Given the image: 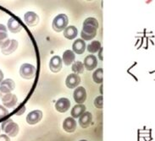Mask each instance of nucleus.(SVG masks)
Instances as JSON below:
<instances>
[{
  "label": "nucleus",
  "instance_id": "obj_1",
  "mask_svg": "<svg viewBox=\"0 0 155 141\" xmlns=\"http://www.w3.org/2000/svg\"><path fill=\"white\" fill-rule=\"evenodd\" d=\"M98 28V21L93 17L87 18L83 22L81 37L83 41H90L96 37Z\"/></svg>",
  "mask_w": 155,
  "mask_h": 141
},
{
  "label": "nucleus",
  "instance_id": "obj_2",
  "mask_svg": "<svg viewBox=\"0 0 155 141\" xmlns=\"http://www.w3.org/2000/svg\"><path fill=\"white\" fill-rule=\"evenodd\" d=\"M68 23H69V19L67 15L64 14H59L54 19L52 26L54 31L60 32L64 30V29L67 27Z\"/></svg>",
  "mask_w": 155,
  "mask_h": 141
},
{
  "label": "nucleus",
  "instance_id": "obj_3",
  "mask_svg": "<svg viewBox=\"0 0 155 141\" xmlns=\"http://www.w3.org/2000/svg\"><path fill=\"white\" fill-rule=\"evenodd\" d=\"M2 130H4L8 137H15L19 133V126L9 118L2 123Z\"/></svg>",
  "mask_w": 155,
  "mask_h": 141
},
{
  "label": "nucleus",
  "instance_id": "obj_4",
  "mask_svg": "<svg viewBox=\"0 0 155 141\" xmlns=\"http://www.w3.org/2000/svg\"><path fill=\"white\" fill-rule=\"evenodd\" d=\"M36 75V68L32 64L30 63H24L21 66L20 69V75L21 78L25 79H34Z\"/></svg>",
  "mask_w": 155,
  "mask_h": 141
},
{
  "label": "nucleus",
  "instance_id": "obj_5",
  "mask_svg": "<svg viewBox=\"0 0 155 141\" xmlns=\"http://www.w3.org/2000/svg\"><path fill=\"white\" fill-rule=\"evenodd\" d=\"M15 88V81L11 79H6L2 81L0 84V97H2L4 95L9 94L13 91Z\"/></svg>",
  "mask_w": 155,
  "mask_h": 141
},
{
  "label": "nucleus",
  "instance_id": "obj_6",
  "mask_svg": "<svg viewBox=\"0 0 155 141\" xmlns=\"http://www.w3.org/2000/svg\"><path fill=\"white\" fill-rule=\"evenodd\" d=\"M2 100V102L4 104V106L7 108H13L16 106L18 98L15 95H14L12 93L6 94L4 95L2 97H0Z\"/></svg>",
  "mask_w": 155,
  "mask_h": 141
},
{
  "label": "nucleus",
  "instance_id": "obj_7",
  "mask_svg": "<svg viewBox=\"0 0 155 141\" xmlns=\"http://www.w3.org/2000/svg\"><path fill=\"white\" fill-rule=\"evenodd\" d=\"M43 114L42 111L40 110H34L31 112L26 117V122L30 125L37 124L40 121L42 120Z\"/></svg>",
  "mask_w": 155,
  "mask_h": 141
},
{
  "label": "nucleus",
  "instance_id": "obj_8",
  "mask_svg": "<svg viewBox=\"0 0 155 141\" xmlns=\"http://www.w3.org/2000/svg\"><path fill=\"white\" fill-rule=\"evenodd\" d=\"M70 107H71V101L65 97L59 98L55 103V109L61 113L67 112Z\"/></svg>",
  "mask_w": 155,
  "mask_h": 141
},
{
  "label": "nucleus",
  "instance_id": "obj_9",
  "mask_svg": "<svg viewBox=\"0 0 155 141\" xmlns=\"http://www.w3.org/2000/svg\"><path fill=\"white\" fill-rule=\"evenodd\" d=\"M73 97L76 103L78 104H83L86 100H87V91L86 89L82 86L77 87L74 91Z\"/></svg>",
  "mask_w": 155,
  "mask_h": 141
},
{
  "label": "nucleus",
  "instance_id": "obj_10",
  "mask_svg": "<svg viewBox=\"0 0 155 141\" xmlns=\"http://www.w3.org/2000/svg\"><path fill=\"white\" fill-rule=\"evenodd\" d=\"M62 58L57 55L54 56L49 61V69L53 73H59L62 69Z\"/></svg>",
  "mask_w": 155,
  "mask_h": 141
},
{
  "label": "nucleus",
  "instance_id": "obj_11",
  "mask_svg": "<svg viewBox=\"0 0 155 141\" xmlns=\"http://www.w3.org/2000/svg\"><path fill=\"white\" fill-rule=\"evenodd\" d=\"M84 67L86 68V69L88 71H92L95 69L97 66V59L96 56L90 54L87 56L84 59Z\"/></svg>",
  "mask_w": 155,
  "mask_h": 141
},
{
  "label": "nucleus",
  "instance_id": "obj_12",
  "mask_svg": "<svg viewBox=\"0 0 155 141\" xmlns=\"http://www.w3.org/2000/svg\"><path fill=\"white\" fill-rule=\"evenodd\" d=\"M81 83V77L76 74H71L65 79V85L69 89H75Z\"/></svg>",
  "mask_w": 155,
  "mask_h": 141
},
{
  "label": "nucleus",
  "instance_id": "obj_13",
  "mask_svg": "<svg viewBox=\"0 0 155 141\" xmlns=\"http://www.w3.org/2000/svg\"><path fill=\"white\" fill-rule=\"evenodd\" d=\"M10 40L8 37V30L5 25L0 24V48L3 49L8 45Z\"/></svg>",
  "mask_w": 155,
  "mask_h": 141
},
{
  "label": "nucleus",
  "instance_id": "obj_14",
  "mask_svg": "<svg viewBox=\"0 0 155 141\" xmlns=\"http://www.w3.org/2000/svg\"><path fill=\"white\" fill-rule=\"evenodd\" d=\"M24 21H25V24L29 26H35L38 24L39 22V17L36 14V13L30 12L25 13L24 15Z\"/></svg>",
  "mask_w": 155,
  "mask_h": 141
},
{
  "label": "nucleus",
  "instance_id": "obj_15",
  "mask_svg": "<svg viewBox=\"0 0 155 141\" xmlns=\"http://www.w3.org/2000/svg\"><path fill=\"white\" fill-rule=\"evenodd\" d=\"M63 129L67 133H73L76 129V122L73 117H67L63 122Z\"/></svg>",
  "mask_w": 155,
  "mask_h": 141
},
{
  "label": "nucleus",
  "instance_id": "obj_16",
  "mask_svg": "<svg viewBox=\"0 0 155 141\" xmlns=\"http://www.w3.org/2000/svg\"><path fill=\"white\" fill-rule=\"evenodd\" d=\"M92 115L90 112H85L79 117V124L81 128H87L89 125L92 123Z\"/></svg>",
  "mask_w": 155,
  "mask_h": 141
},
{
  "label": "nucleus",
  "instance_id": "obj_17",
  "mask_svg": "<svg viewBox=\"0 0 155 141\" xmlns=\"http://www.w3.org/2000/svg\"><path fill=\"white\" fill-rule=\"evenodd\" d=\"M8 29L10 32L12 33H18L20 32L22 29L21 23L19 21L15 20V18H9L8 21Z\"/></svg>",
  "mask_w": 155,
  "mask_h": 141
},
{
  "label": "nucleus",
  "instance_id": "obj_18",
  "mask_svg": "<svg viewBox=\"0 0 155 141\" xmlns=\"http://www.w3.org/2000/svg\"><path fill=\"white\" fill-rule=\"evenodd\" d=\"M86 42L82 39H76L75 42H73L72 49L73 52L76 54H82L86 51Z\"/></svg>",
  "mask_w": 155,
  "mask_h": 141
},
{
  "label": "nucleus",
  "instance_id": "obj_19",
  "mask_svg": "<svg viewBox=\"0 0 155 141\" xmlns=\"http://www.w3.org/2000/svg\"><path fill=\"white\" fill-rule=\"evenodd\" d=\"M75 59H76V55H75L73 51H71V50H66V51L64 52L62 61H63V62L65 65L70 66L71 64H72L74 62Z\"/></svg>",
  "mask_w": 155,
  "mask_h": 141
},
{
  "label": "nucleus",
  "instance_id": "obj_20",
  "mask_svg": "<svg viewBox=\"0 0 155 141\" xmlns=\"http://www.w3.org/2000/svg\"><path fill=\"white\" fill-rule=\"evenodd\" d=\"M18 42L16 40H10V42L4 48L1 49V52L4 55H9L13 53L18 48Z\"/></svg>",
  "mask_w": 155,
  "mask_h": 141
},
{
  "label": "nucleus",
  "instance_id": "obj_21",
  "mask_svg": "<svg viewBox=\"0 0 155 141\" xmlns=\"http://www.w3.org/2000/svg\"><path fill=\"white\" fill-rule=\"evenodd\" d=\"M77 34H78V30L74 25L67 26L64 30V37L69 39V40L75 39L76 37V36H77Z\"/></svg>",
  "mask_w": 155,
  "mask_h": 141
},
{
  "label": "nucleus",
  "instance_id": "obj_22",
  "mask_svg": "<svg viewBox=\"0 0 155 141\" xmlns=\"http://www.w3.org/2000/svg\"><path fill=\"white\" fill-rule=\"evenodd\" d=\"M86 106L84 104H77L74 107L72 108L71 112V117L73 118H77V117H80L83 114L84 112H86Z\"/></svg>",
  "mask_w": 155,
  "mask_h": 141
},
{
  "label": "nucleus",
  "instance_id": "obj_23",
  "mask_svg": "<svg viewBox=\"0 0 155 141\" xmlns=\"http://www.w3.org/2000/svg\"><path fill=\"white\" fill-rule=\"evenodd\" d=\"M71 69L74 72V74H76V75L82 74V73H84V70H85L83 62H81V61H76L72 64Z\"/></svg>",
  "mask_w": 155,
  "mask_h": 141
},
{
  "label": "nucleus",
  "instance_id": "obj_24",
  "mask_svg": "<svg viewBox=\"0 0 155 141\" xmlns=\"http://www.w3.org/2000/svg\"><path fill=\"white\" fill-rule=\"evenodd\" d=\"M101 48V42L98 41H92L87 46V51L90 53H96Z\"/></svg>",
  "mask_w": 155,
  "mask_h": 141
},
{
  "label": "nucleus",
  "instance_id": "obj_25",
  "mask_svg": "<svg viewBox=\"0 0 155 141\" xmlns=\"http://www.w3.org/2000/svg\"><path fill=\"white\" fill-rule=\"evenodd\" d=\"M92 79L93 81L97 84L103 83V69H97V70L94 71L92 75Z\"/></svg>",
  "mask_w": 155,
  "mask_h": 141
},
{
  "label": "nucleus",
  "instance_id": "obj_26",
  "mask_svg": "<svg viewBox=\"0 0 155 141\" xmlns=\"http://www.w3.org/2000/svg\"><path fill=\"white\" fill-rule=\"evenodd\" d=\"M94 106L98 109H102L103 108V96L99 95L95 98L94 100Z\"/></svg>",
  "mask_w": 155,
  "mask_h": 141
},
{
  "label": "nucleus",
  "instance_id": "obj_27",
  "mask_svg": "<svg viewBox=\"0 0 155 141\" xmlns=\"http://www.w3.org/2000/svg\"><path fill=\"white\" fill-rule=\"evenodd\" d=\"M8 113L9 112H8V110H7V108L0 105V119H2L3 117L8 115Z\"/></svg>",
  "mask_w": 155,
  "mask_h": 141
},
{
  "label": "nucleus",
  "instance_id": "obj_28",
  "mask_svg": "<svg viewBox=\"0 0 155 141\" xmlns=\"http://www.w3.org/2000/svg\"><path fill=\"white\" fill-rule=\"evenodd\" d=\"M25 112V106H22L20 109H19V111L15 113L17 116H21V114H23L24 112Z\"/></svg>",
  "mask_w": 155,
  "mask_h": 141
},
{
  "label": "nucleus",
  "instance_id": "obj_29",
  "mask_svg": "<svg viewBox=\"0 0 155 141\" xmlns=\"http://www.w3.org/2000/svg\"><path fill=\"white\" fill-rule=\"evenodd\" d=\"M0 141H10V139L6 134H1L0 135Z\"/></svg>",
  "mask_w": 155,
  "mask_h": 141
},
{
  "label": "nucleus",
  "instance_id": "obj_30",
  "mask_svg": "<svg viewBox=\"0 0 155 141\" xmlns=\"http://www.w3.org/2000/svg\"><path fill=\"white\" fill-rule=\"evenodd\" d=\"M3 80H4V73L0 69V84L2 83Z\"/></svg>",
  "mask_w": 155,
  "mask_h": 141
},
{
  "label": "nucleus",
  "instance_id": "obj_31",
  "mask_svg": "<svg viewBox=\"0 0 155 141\" xmlns=\"http://www.w3.org/2000/svg\"><path fill=\"white\" fill-rule=\"evenodd\" d=\"M102 51H103V48L101 47L100 50H99V54H98V57H99V59H100L101 61L103 60V56H102Z\"/></svg>",
  "mask_w": 155,
  "mask_h": 141
},
{
  "label": "nucleus",
  "instance_id": "obj_32",
  "mask_svg": "<svg viewBox=\"0 0 155 141\" xmlns=\"http://www.w3.org/2000/svg\"><path fill=\"white\" fill-rule=\"evenodd\" d=\"M80 141H87V140H85V139H82V140H80Z\"/></svg>",
  "mask_w": 155,
  "mask_h": 141
}]
</instances>
